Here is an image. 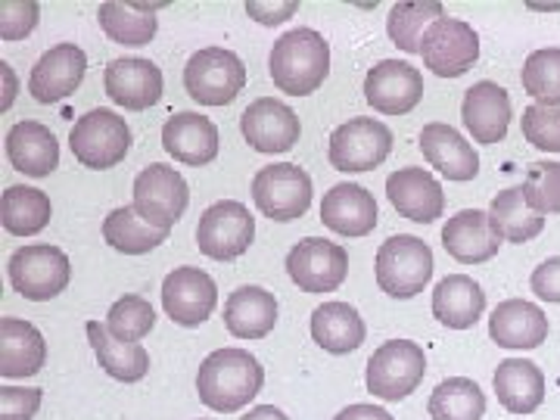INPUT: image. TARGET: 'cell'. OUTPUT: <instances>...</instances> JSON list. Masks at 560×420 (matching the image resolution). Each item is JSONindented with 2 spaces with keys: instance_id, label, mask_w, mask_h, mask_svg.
Here are the masks:
<instances>
[{
  "instance_id": "obj_1",
  "label": "cell",
  "mask_w": 560,
  "mask_h": 420,
  "mask_svg": "<svg viewBox=\"0 0 560 420\" xmlns=\"http://www.w3.org/2000/svg\"><path fill=\"white\" fill-rule=\"evenodd\" d=\"M261 383H265V371L256 355L243 349H215L209 359H202L197 393L206 408L231 415L259 396Z\"/></svg>"
},
{
  "instance_id": "obj_2",
  "label": "cell",
  "mask_w": 560,
  "mask_h": 420,
  "mask_svg": "<svg viewBox=\"0 0 560 420\" xmlns=\"http://www.w3.org/2000/svg\"><path fill=\"white\" fill-rule=\"evenodd\" d=\"M268 72L283 94L308 97L330 72V47L315 28H293L280 35L268 57Z\"/></svg>"
},
{
  "instance_id": "obj_3",
  "label": "cell",
  "mask_w": 560,
  "mask_h": 420,
  "mask_svg": "<svg viewBox=\"0 0 560 420\" xmlns=\"http://www.w3.org/2000/svg\"><path fill=\"white\" fill-rule=\"evenodd\" d=\"M377 287L393 300H415L433 278V249L420 237L393 234L374 259Z\"/></svg>"
},
{
  "instance_id": "obj_4",
  "label": "cell",
  "mask_w": 560,
  "mask_h": 420,
  "mask_svg": "<svg viewBox=\"0 0 560 420\" xmlns=\"http://www.w3.org/2000/svg\"><path fill=\"white\" fill-rule=\"evenodd\" d=\"M184 88L200 106H228L246 88V66L234 50L206 47L184 66Z\"/></svg>"
},
{
  "instance_id": "obj_5",
  "label": "cell",
  "mask_w": 560,
  "mask_h": 420,
  "mask_svg": "<svg viewBox=\"0 0 560 420\" xmlns=\"http://www.w3.org/2000/svg\"><path fill=\"white\" fill-rule=\"evenodd\" d=\"M7 275L13 290L32 302H47L60 296L72 280V261L60 246L50 243H32L16 249L7 261Z\"/></svg>"
},
{
  "instance_id": "obj_6",
  "label": "cell",
  "mask_w": 560,
  "mask_h": 420,
  "mask_svg": "<svg viewBox=\"0 0 560 420\" xmlns=\"http://www.w3.org/2000/svg\"><path fill=\"white\" fill-rule=\"evenodd\" d=\"M427 374V355L418 342L389 340L368 361L364 386L383 401L408 399Z\"/></svg>"
},
{
  "instance_id": "obj_7",
  "label": "cell",
  "mask_w": 560,
  "mask_h": 420,
  "mask_svg": "<svg viewBox=\"0 0 560 420\" xmlns=\"http://www.w3.org/2000/svg\"><path fill=\"white\" fill-rule=\"evenodd\" d=\"M69 147H72V156L84 168L106 172V168L119 165L128 156L131 128L113 109H91L75 121V128L69 135Z\"/></svg>"
},
{
  "instance_id": "obj_8",
  "label": "cell",
  "mask_w": 560,
  "mask_h": 420,
  "mask_svg": "<svg viewBox=\"0 0 560 420\" xmlns=\"http://www.w3.org/2000/svg\"><path fill=\"white\" fill-rule=\"evenodd\" d=\"M256 241V219L237 200L212 202L197 224V246L206 259L234 261Z\"/></svg>"
},
{
  "instance_id": "obj_9",
  "label": "cell",
  "mask_w": 560,
  "mask_h": 420,
  "mask_svg": "<svg viewBox=\"0 0 560 420\" xmlns=\"http://www.w3.org/2000/svg\"><path fill=\"white\" fill-rule=\"evenodd\" d=\"M253 200H256V209L265 219H302L312 206V178L296 162L265 165L253 178Z\"/></svg>"
},
{
  "instance_id": "obj_10",
  "label": "cell",
  "mask_w": 560,
  "mask_h": 420,
  "mask_svg": "<svg viewBox=\"0 0 560 420\" xmlns=\"http://www.w3.org/2000/svg\"><path fill=\"white\" fill-rule=\"evenodd\" d=\"M423 66L440 79H460L480 60V35L464 20L442 16L420 40Z\"/></svg>"
},
{
  "instance_id": "obj_11",
  "label": "cell",
  "mask_w": 560,
  "mask_h": 420,
  "mask_svg": "<svg viewBox=\"0 0 560 420\" xmlns=\"http://www.w3.org/2000/svg\"><path fill=\"white\" fill-rule=\"evenodd\" d=\"M393 150V131L371 116L342 121L330 135L327 160L337 172H371Z\"/></svg>"
},
{
  "instance_id": "obj_12",
  "label": "cell",
  "mask_w": 560,
  "mask_h": 420,
  "mask_svg": "<svg viewBox=\"0 0 560 420\" xmlns=\"http://www.w3.org/2000/svg\"><path fill=\"white\" fill-rule=\"evenodd\" d=\"M190 202V187L178 172L165 162H153L135 178V209L153 228L172 231V224L184 215Z\"/></svg>"
},
{
  "instance_id": "obj_13",
  "label": "cell",
  "mask_w": 560,
  "mask_h": 420,
  "mask_svg": "<svg viewBox=\"0 0 560 420\" xmlns=\"http://www.w3.org/2000/svg\"><path fill=\"white\" fill-rule=\"evenodd\" d=\"M162 308L178 327H200L219 308V287L200 268L180 265L162 280Z\"/></svg>"
},
{
  "instance_id": "obj_14",
  "label": "cell",
  "mask_w": 560,
  "mask_h": 420,
  "mask_svg": "<svg viewBox=\"0 0 560 420\" xmlns=\"http://www.w3.org/2000/svg\"><path fill=\"white\" fill-rule=\"evenodd\" d=\"M287 275L305 293H330L342 287L349 275V256L337 243L324 237H305L287 256Z\"/></svg>"
},
{
  "instance_id": "obj_15",
  "label": "cell",
  "mask_w": 560,
  "mask_h": 420,
  "mask_svg": "<svg viewBox=\"0 0 560 420\" xmlns=\"http://www.w3.org/2000/svg\"><path fill=\"white\" fill-rule=\"evenodd\" d=\"M241 135L256 153L278 156V153H290L300 143L302 125L300 116L287 103L275 101V97H259L243 109Z\"/></svg>"
},
{
  "instance_id": "obj_16",
  "label": "cell",
  "mask_w": 560,
  "mask_h": 420,
  "mask_svg": "<svg viewBox=\"0 0 560 420\" xmlns=\"http://www.w3.org/2000/svg\"><path fill=\"white\" fill-rule=\"evenodd\" d=\"M88 72V54L79 44H57L28 72V94L44 106L72 97Z\"/></svg>"
},
{
  "instance_id": "obj_17",
  "label": "cell",
  "mask_w": 560,
  "mask_h": 420,
  "mask_svg": "<svg viewBox=\"0 0 560 420\" xmlns=\"http://www.w3.org/2000/svg\"><path fill=\"white\" fill-rule=\"evenodd\" d=\"M103 88H106L109 101L119 103L121 109L143 113L162 101L165 81H162V69L156 62L143 60V57H121L106 66Z\"/></svg>"
},
{
  "instance_id": "obj_18",
  "label": "cell",
  "mask_w": 560,
  "mask_h": 420,
  "mask_svg": "<svg viewBox=\"0 0 560 420\" xmlns=\"http://www.w3.org/2000/svg\"><path fill=\"white\" fill-rule=\"evenodd\" d=\"M368 103L386 116H405L423 101V75L411 62L383 60L364 79Z\"/></svg>"
},
{
  "instance_id": "obj_19",
  "label": "cell",
  "mask_w": 560,
  "mask_h": 420,
  "mask_svg": "<svg viewBox=\"0 0 560 420\" xmlns=\"http://www.w3.org/2000/svg\"><path fill=\"white\" fill-rule=\"evenodd\" d=\"M377 219V200L361 184H334L320 200V224L342 237H368Z\"/></svg>"
},
{
  "instance_id": "obj_20",
  "label": "cell",
  "mask_w": 560,
  "mask_h": 420,
  "mask_svg": "<svg viewBox=\"0 0 560 420\" xmlns=\"http://www.w3.org/2000/svg\"><path fill=\"white\" fill-rule=\"evenodd\" d=\"M420 153H423V160L440 172L442 178L455 180V184L474 180L480 175L477 150L452 125H442V121L423 125L420 128Z\"/></svg>"
},
{
  "instance_id": "obj_21",
  "label": "cell",
  "mask_w": 560,
  "mask_h": 420,
  "mask_svg": "<svg viewBox=\"0 0 560 420\" xmlns=\"http://www.w3.org/2000/svg\"><path fill=\"white\" fill-rule=\"evenodd\" d=\"M386 197L396 206V212L408 221L430 224L442 215L445 209V190L430 172H423L418 165L399 168L386 178Z\"/></svg>"
},
{
  "instance_id": "obj_22",
  "label": "cell",
  "mask_w": 560,
  "mask_h": 420,
  "mask_svg": "<svg viewBox=\"0 0 560 420\" xmlns=\"http://www.w3.org/2000/svg\"><path fill=\"white\" fill-rule=\"evenodd\" d=\"M501 237L495 224L489 219V212L480 209H464L458 215H452L448 224L442 228V246L452 259L464 261V265H480L499 256Z\"/></svg>"
},
{
  "instance_id": "obj_23",
  "label": "cell",
  "mask_w": 560,
  "mask_h": 420,
  "mask_svg": "<svg viewBox=\"0 0 560 420\" xmlns=\"http://www.w3.org/2000/svg\"><path fill=\"white\" fill-rule=\"evenodd\" d=\"M7 160L10 165L28 175V178H47L50 172H57L60 165V143H57V135L40 125V121H16L10 131H7Z\"/></svg>"
},
{
  "instance_id": "obj_24",
  "label": "cell",
  "mask_w": 560,
  "mask_h": 420,
  "mask_svg": "<svg viewBox=\"0 0 560 420\" xmlns=\"http://www.w3.org/2000/svg\"><path fill=\"white\" fill-rule=\"evenodd\" d=\"M162 147L184 165H209L219 156V128L202 113H175L162 125Z\"/></svg>"
},
{
  "instance_id": "obj_25",
  "label": "cell",
  "mask_w": 560,
  "mask_h": 420,
  "mask_svg": "<svg viewBox=\"0 0 560 420\" xmlns=\"http://www.w3.org/2000/svg\"><path fill=\"white\" fill-rule=\"evenodd\" d=\"M464 128L474 135L477 143H499L511 125V97L495 81H480L464 94L460 106Z\"/></svg>"
},
{
  "instance_id": "obj_26",
  "label": "cell",
  "mask_w": 560,
  "mask_h": 420,
  "mask_svg": "<svg viewBox=\"0 0 560 420\" xmlns=\"http://www.w3.org/2000/svg\"><path fill=\"white\" fill-rule=\"evenodd\" d=\"M489 337L501 349H539L548 337V315L536 302L504 300L489 315Z\"/></svg>"
},
{
  "instance_id": "obj_27",
  "label": "cell",
  "mask_w": 560,
  "mask_h": 420,
  "mask_svg": "<svg viewBox=\"0 0 560 420\" xmlns=\"http://www.w3.org/2000/svg\"><path fill=\"white\" fill-rule=\"evenodd\" d=\"M47 361V342L35 324L22 318H0V377H35Z\"/></svg>"
},
{
  "instance_id": "obj_28",
  "label": "cell",
  "mask_w": 560,
  "mask_h": 420,
  "mask_svg": "<svg viewBox=\"0 0 560 420\" xmlns=\"http://www.w3.org/2000/svg\"><path fill=\"white\" fill-rule=\"evenodd\" d=\"M278 324V300L265 287H241L224 302V327L241 340H261Z\"/></svg>"
},
{
  "instance_id": "obj_29",
  "label": "cell",
  "mask_w": 560,
  "mask_h": 420,
  "mask_svg": "<svg viewBox=\"0 0 560 420\" xmlns=\"http://www.w3.org/2000/svg\"><path fill=\"white\" fill-rule=\"evenodd\" d=\"M486 308V293L467 275H445L433 290V315L448 330H470Z\"/></svg>"
},
{
  "instance_id": "obj_30",
  "label": "cell",
  "mask_w": 560,
  "mask_h": 420,
  "mask_svg": "<svg viewBox=\"0 0 560 420\" xmlns=\"http://www.w3.org/2000/svg\"><path fill=\"white\" fill-rule=\"evenodd\" d=\"M492 389L501 408L514 415H533L545 401V374L529 359H504L495 368Z\"/></svg>"
},
{
  "instance_id": "obj_31",
  "label": "cell",
  "mask_w": 560,
  "mask_h": 420,
  "mask_svg": "<svg viewBox=\"0 0 560 420\" xmlns=\"http://www.w3.org/2000/svg\"><path fill=\"white\" fill-rule=\"evenodd\" d=\"M364 337H368V327L361 320L359 308H352L349 302H324L312 312V340L330 355L355 352Z\"/></svg>"
},
{
  "instance_id": "obj_32",
  "label": "cell",
  "mask_w": 560,
  "mask_h": 420,
  "mask_svg": "<svg viewBox=\"0 0 560 420\" xmlns=\"http://www.w3.org/2000/svg\"><path fill=\"white\" fill-rule=\"evenodd\" d=\"M84 330H88V340L94 346L101 368L113 381L140 383L150 374V355L143 352L140 342H119L101 320H88Z\"/></svg>"
},
{
  "instance_id": "obj_33",
  "label": "cell",
  "mask_w": 560,
  "mask_h": 420,
  "mask_svg": "<svg viewBox=\"0 0 560 420\" xmlns=\"http://www.w3.org/2000/svg\"><path fill=\"white\" fill-rule=\"evenodd\" d=\"M54 219V206L50 197L38 190V187H28V184H13L3 190L0 197V224L7 234L13 237H32L40 234Z\"/></svg>"
},
{
  "instance_id": "obj_34",
  "label": "cell",
  "mask_w": 560,
  "mask_h": 420,
  "mask_svg": "<svg viewBox=\"0 0 560 420\" xmlns=\"http://www.w3.org/2000/svg\"><path fill=\"white\" fill-rule=\"evenodd\" d=\"M103 241L119 249L121 256H143L168 241V231L140 219L135 206H119L103 221Z\"/></svg>"
},
{
  "instance_id": "obj_35",
  "label": "cell",
  "mask_w": 560,
  "mask_h": 420,
  "mask_svg": "<svg viewBox=\"0 0 560 420\" xmlns=\"http://www.w3.org/2000/svg\"><path fill=\"white\" fill-rule=\"evenodd\" d=\"M489 219L495 224L504 241L511 243H526L533 237H539L545 231V215H539L526 197H523V187H508L501 190L499 197L489 206Z\"/></svg>"
},
{
  "instance_id": "obj_36",
  "label": "cell",
  "mask_w": 560,
  "mask_h": 420,
  "mask_svg": "<svg viewBox=\"0 0 560 420\" xmlns=\"http://www.w3.org/2000/svg\"><path fill=\"white\" fill-rule=\"evenodd\" d=\"M433 420H482L486 415V396L474 381L467 377H448L442 381L427 401Z\"/></svg>"
},
{
  "instance_id": "obj_37",
  "label": "cell",
  "mask_w": 560,
  "mask_h": 420,
  "mask_svg": "<svg viewBox=\"0 0 560 420\" xmlns=\"http://www.w3.org/2000/svg\"><path fill=\"white\" fill-rule=\"evenodd\" d=\"M97 20H101L106 38L116 40V44H128V47H143L160 32V22L153 13H143L138 7H128V3H101Z\"/></svg>"
},
{
  "instance_id": "obj_38",
  "label": "cell",
  "mask_w": 560,
  "mask_h": 420,
  "mask_svg": "<svg viewBox=\"0 0 560 420\" xmlns=\"http://www.w3.org/2000/svg\"><path fill=\"white\" fill-rule=\"evenodd\" d=\"M442 3L436 0H420V3H396L389 10L386 32L389 40L405 50V54H420V40L427 35V28L436 20H442Z\"/></svg>"
},
{
  "instance_id": "obj_39",
  "label": "cell",
  "mask_w": 560,
  "mask_h": 420,
  "mask_svg": "<svg viewBox=\"0 0 560 420\" xmlns=\"http://www.w3.org/2000/svg\"><path fill=\"white\" fill-rule=\"evenodd\" d=\"M523 91L541 106H560V47H541L526 57Z\"/></svg>"
},
{
  "instance_id": "obj_40",
  "label": "cell",
  "mask_w": 560,
  "mask_h": 420,
  "mask_svg": "<svg viewBox=\"0 0 560 420\" xmlns=\"http://www.w3.org/2000/svg\"><path fill=\"white\" fill-rule=\"evenodd\" d=\"M153 324H156V308L138 293H128L113 302L106 315V330L119 342H140L153 330Z\"/></svg>"
},
{
  "instance_id": "obj_41",
  "label": "cell",
  "mask_w": 560,
  "mask_h": 420,
  "mask_svg": "<svg viewBox=\"0 0 560 420\" xmlns=\"http://www.w3.org/2000/svg\"><path fill=\"white\" fill-rule=\"evenodd\" d=\"M523 197L539 215H558L560 212V162L541 160L526 168Z\"/></svg>"
},
{
  "instance_id": "obj_42",
  "label": "cell",
  "mask_w": 560,
  "mask_h": 420,
  "mask_svg": "<svg viewBox=\"0 0 560 420\" xmlns=\"http://www.w3.org/2000/svg\"><path fill=\"white\" fill-rule=\"evenodd\" d=\"M523 138L541 153H560V106L533 103L523 109Z\"/></svg>"
},
{
  "instance_id": "obj_43",
  "label": "cell",
  "mask_w": 560,
  "mask_h": 420,
  "mask_svg": "<svg viewBox=\"0 0 560 420\" xmlns=\"http://www.w3.org/2000/svg\"><path fill=\"white\" fill-rule=\"evenodd\" d=\"M40 20V7L35 0H3L0 3V38L20 40L35 32Z\"/></svg>"
},
{
  "instance_id": "obj_44",
  "label": "cell",
  "mask_w": 560,
  "mask_h": 420,
  "mask_svg": "<svg viewBox=\"0 0 560 420\" xmlns=\"http://www.w3.org/2000/svg\"><path fill=\"white\" fill-rule=\"evenodd\" d=\"M40 393L38 386H0V420H32L38 415Z\"/></svg>"
},
{
  "instance_id": "obj_45",
  "label": "cell",
  "mask_w": 560,
  "mask_h": 420,
  "mask_svg": "<svg viewBox=\"0 0 560 420\" xmlns=\"http://www.w3.org/2000/svg\"><path fill=\"white\" fill-rule=\"evenodd\" d=\"M529 290L541 302H560V256L541 261L539 268L533 271V278H529Z\"/></svg>"
},
{
  "instance_id": "obj_46",
  "label": "cell",
  "mask_w": 560,
  "mask_h": 420,
  "mask_svg": "<svg viewBox=\"0 0 560 420\" xmlns=\"http://www.w3.org/2000/svg\"><path fill=\"white\" fill-rule=\"evenodd\" d=\"M300 10V0H287V3H259V0H249L246 3V13L261 25H280L287 22L293 13Z\"/></svg>"
},
{
  "instance_id": "obj_47",
  "label": "cell",
  "mask_w": 560,
  "mask_h": 420,
  "mask_svg": "<svg viewBox=\"0 0 560 420\" xmlns=\"http://www.w3.org/2000/svg\"><path fill=\"white\" fill-rule=\"evenodd\" d=\"M334 420H393V415L377 405H349Z\"/></svg>"
},
{
  "instance_id": "obj_48",
  "label": "cell",
  "mask_w": 560,
  "mask_h": 420,
  "mask_svg": "<svg viewBox=\"0 0 560 420\" xmlns=\"http://www.w3.org/2000/svg\"><path fill=\"white\" fill-rule=\"evenodd\" d=\"M241 420H290L280 408L275 405H259V408H249V415H243Z\"/></svg>"
}]
</instances>
